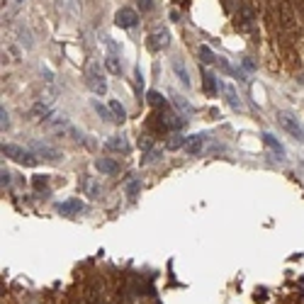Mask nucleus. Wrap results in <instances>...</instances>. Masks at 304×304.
I'll return each instance as SVG.
<instances>
[{
    "label": "nucleus",
    "instance_id": "obj_10",
    "mask_svg": "<svg viewBox=\"0 0 304 304\" xmlns=\"http://www.w3.org/2000/svg\"><path fill=\"white\" fill-rule=\"evenodd\" d=\"M202 144H205V134H195V136H187L183 149L187 153H200L202 151Z\"/></svg>",
    "mask_w": 304,
    "mask_h": 304
},
{
    "label": "nucleus",
    "instance_id": "obj_2",
    "mask_svg": "<svg viewBox=\"0 0 304 304\" xmlns=\"http://www.w3.org/2000/svg\"><path fill=\"white\" fill-rule=\"evenodd\" d=\"M278 124H280L287 134H292V139H297V142H302L304 139V129L299 127L297 117H292L290 112H278Z\"/></svg>",
    "mask_w": 304,
    "mask_h": 304
},
{
    "label": "nucleus",
    "instance_id": "obj_8",
    "mask_svg": "<svg viewBox=\"0 0 304 304\" xmlns=\"http://www.w3.org/2000/svg\"><path fill=\"white\" fill-rule=\"evenodd\" d=\"M95 168H98L102 175H115V173H120V163L112 161V158H98V161H95Z\"/></svg>",
    "mask_w": 304,
    "mask_h": 304
},
{
    "label": "nucleus",
    "instance_id": "obj_14",
    "mask_svg": "<svg viewBox=\"0 0 304 304\" xmlns=\"http://www.w3.org/2000/svg\"><path fill=\"white\" fill-rule=\"evenodd\" d=\"M107 146L109 151H129V146H127V142H124V136H112V139H107Z\"/></svg>",
    "mask_w": 304,
    "mask_h": 304
},
{
    "label": "nucleus",
    "instance_id": "obj_15",
    "mask_svg": "<svg viewBox=\"0 0 304 304\" xmlns=\"http://www.w3.org/2000/svg\"><path fill=\"white\" fill-rule=\"evenodd\" d=\"M109 109H112V117H115L117 124H122V122L127 120V112H124V107H122L117 100H112V102H109Z\"/></svg>",
    "mask_w": 304,
    "mask_h": 304
},
{
    "label": "nucleus",
    "instance_id": "obj_26",
    "mask_svg": "<svg viewBox=\"0 0 304 304\" xmlns=\"http://www.w3.org/2000/svg\"><path fill=\"white\" fill-rule=\"evenodd\" d=\"M127 190H129V195H134V192H136V190H139V183H131L129 187H127Z\"/></svg>",
    "mask_w": 304,
    "mask_h": 304
},
{
    "label": "nucleus",
    "instance_id": "obj_12",
    "mask_svg": "<svg viewBox=\"0 0 304 304\" xmlns=\"http://www.w3.org/2000/svg\"><path fill=\"white\" fill-rule=\"evenodd\" d=\"M202 88H205V93L207 95H217V90H219V80L209 71H205L202 73Z\"/></svg>",
    "mask_w": 304,
    "mask_h": 304
},
{
    "label": "nucleus",
    "instance_id": "obj_5",
    "mask_svg": "<svg viewBox=\"0 0 304 304\" xmlns=\"http://www.w3.org/2000/svg\"><path fill=\"white\" fill-rule=\"evenodd\" d=\"M32 151L37 153L39 158H44V161H51V163H56L59 158H61V151H59V149L49 146V144H42V142H34L32 144Z\"/></svg>",
    "mask_w": 304,
    "mask_h": 304
},
{
    "label": "nucleus",
    "instance_id": "obj_19",
    "mask_svg": "<svg viewBox=\"0 0 304 304\" xmlns=\"http://www.w3.org/2000/svg\"><path fill=\"white\" fill-rule=\"evenodd\" d=\"M222 88H224V93H227L229 105H231V107H234V109H241V100L236 98V93H234V88H231V86H222Z\"/></svg>",
    "mask_w": 304,
    "mask_h": 304
},
{
    "label": "nucleus",
    "instance_id": "obj_1",
    "mask_svg": "<svg viewBox=\"0 0 304 304\" xmlns=\"http://www.w3.org/2000/svg\"><path fill=\"white\" fill-rule=\"evenodd\" d=\"M3 156H8V158L22 163V165H37L34 153H30L27 149H22L17 144H3Z\"/></svg>",
    "mask_w": 304,
    "mask_h": 304
},
{
    "label": "nucleus",
    "instance_id": "obj_28",
    "mask_svg": "<svg viewBox=\"0 0 304 304\" xmlns=\"http://www.w3.org/2000/svg\"><path fill=\"white\" fill-rule=\"evenodd\" d=\"M171 17H173V22H180V15H178V10L171 12Z\"/></svg>",
    "mask_w": 304,
    "mask_h": 304
},
{
    "label": "nucleus",
    "instance_id": "obj_17",
    "mask_svg": "<svg viewBox=\"0 0 304 304\" xmlns=\"http://www.w3.org/2000/svg\"><path fill=\"white\" fill-rule=\"evenodd\" d=\"M197 56H200V61H202V64H214V61H217V56L212 54V49H209V46H200V49H197Z\"/></svg>",
    "mask_w": 304,
    "mask_h": 304
},
{
    "label": "nucleus",
    "instance_id": "obj_7",
    "mask_svg": "<svg viewBox=\"0 0 304 304\" xmlns=\"http://www.w3.org/2000/svg\"><path fill=\"white\" fill-rule=\"evenodd\" d=\"M149 127H151L156 134H165V131L171 129V124H168V117H165V115H158V112H153L151 117H149Z\"/></svg>",
    "mask_w": 304,
    "mask_h": 304
},
{
    "label": "nucleus",
    "instance_id": "obj_16",
    "mask_svg": "<svg viewBox=\"0 0 304 304\" xmlns=\"http://www.w3.org/2000/svg\"><path fill=\"white\" fill-rule=\"evenodd\" d=\"M90 105H93V109L98 112V115H100V117H102V120H112V122H115V117H112V109H109V107H105L102 102H98V100H93Z\"/></svg>",
    "mask_w": 304,
    "mask_h": 304
},
{
    "label": "nucleus",
    "instance_id": "obj_9",
    "mask_svg": "<svg viewBox=\"0 0 304 304\" xmlns=\"http://www.w3.org/2000/svg\"><path fill=\"white\" fill-rule=\"evenodd\" d=\"M263 144H265V146H268L272 153H278V158H285V146L278 142L272 134H268V131H265V134H263Z\"/></svg>",
    "mask_w": 304,
    "mask_h": 304
},
{
    "label": "nucleus",
    "instance_id": "obj_25",
    "mask_svg": "<svg viewBox=\"0 0 304 304\" xmlns=\"http://www.w3.org/2000/svg\"><path fill=\"white\" fill-rule=\"evenodd\" d=\"M0 117H3V129H8V127H10V120H8V112H5V107L0 109Z\"/></svg>",
    "mask_w": 304,
    "mask_h": 304
},
{
    "label": "nucleus",
    "instance_id": "obj_22",
    "mask_svg": "<svg viewBox=\"0 0 304 304\" xmlns=\"http://www.w3.org/2000/svg\"><path fill=\"white\" fill-rule=\"evenodd\" d=\"M214 64H217L219 68L224 71V73H234V68H231V66L227 64V59H222V56H217V61H214Z\"/></svg>",
    "mask_w": 304,
    "mask_h": 304
},
{
    "label": "nucleus",
    "instance_id": "obj_29",
    "mask_svg": "<svg viewBox=\"0 0 304 304\" xmlns=\"http://www.w3.org/2000/svg\"><path fill=\"white\" fill-rule=\"evenodd\" d=\"M299 15H302V17H304V0H302V3H299Z\"/></svg>",
    "mask_w": 304,
    "mask_h": 304
},
{
    "label": "nucleus",
    "instance_id": "obj_21",
    "mask_svg": "<svg viewBox=\"0 0 304 304\" xmlns=\"http://www.w3.org/2000/svg\"><path fill=\"white\" fill-rule=\"evenodd\" d=\"M105 66H107V71H112V73H122V66L115 56H107V59H105Z\"/></svg>",
    "mask_w": 304,
    "mask_h": 304
},
{
    "label": "nucleus",
    "instance_id": "obj_18",
    "mask_svg": "<svg viewBox=\"0 0 304 304\" xmlns=\"http://www.w3.org/2000/svg\"><path fill=\"white\" fill-rule=\"evenodd\" d=\"M173 71H175V76H178L180 80H183V86H185V88L190 86V78H187V71H185V66L180 64V61H173Z\"/></svg>",
    "mask_w": 304,
    "mask_h": 304
},
{
    "label": "nucleus",
    "instance_id": "obj_13",
    "mask_svg": "<svg viewBox=\"0 0 304 304\" xmlns=\"http://www.w3.org/2000/svg\"><path fill=\"white\" fill-rule=\"evenodd\" d=\"M146 98H149V105H153L156 109H165V107H168V100L163 98L161 93H156V90H151Z\"/></svg>",
    "mask_w": 304,
    "mask_h": 304
},
{
    "label": "nucleus",
    "instance_id": "obj_4",
    "mask_svg": "<svg viewBox=\"0 0 304 304\" xmlns=\"http://www.w3.org/2000/svg\"><path fill=\"white\" fill-rule=\"evenodd\" d=\"M136 22H139V15H136V10H131V8H122V10L115 12V24L122 27V30L136 27Z\"/></svg>",
    "mask_w": 304,
    "mask_h": 304
},
{
    "label": "nucleus",
    "instance_id": "obj_24",
    "mask_svg": "<svg viewBox=\"0 0 304 304\" xmlns=\"http://www.w3.org/2000/svg\"><path fill=\"white\" fill-rule=\"evenodd\" d=\"M10 173H8V171H5V168H3V171H0V183H3V187H5V185H10Z\"/></svg>",
    "mask_w": 304,
    "mask_h": 304
},
{
    "label": "nucleus",
    "instance_id": "obj_27",
    "mask_svg": "<svg viewBox=\"0 0 304 304\" xmlns=\"http://www.w3.org/2000/svg\"><path fill=\"white\" fill-rule=\"evenodd\" d=\"M243 66H246L248 71H253V61H251V59H243Z\"/></svg>",
    "mask_w": 304,
    "mask_h": 304
},
{
    "label": "nucleus",
    "instance_id": "obj_3",
    "mask_svg": "<svg viewBox=\"0 0 304 304\" xmlns=\"http://www.w3.org/2000/svg\"><path fill=\"white\" fill-rule=\"evenodd\" d=\"M86 83L95 95H105V93H107V83H105V78L100 76V71L95 66H90L86 71Z\"/></svg>",
    "mask_w": 304,
    "mask_h": 304
},
{
    "label": "nucleus",
    "instance_id": "obj_6",
    "mask_svg": "<svg viewBox=\"0 0 304 304\" xmlns=\"http://www.w3.org/2000/svg\"><path fill=\"white\" fill-rule=\"evenodd\" d=\"M146 46H149L151 51H161V49H165V46H168V32H165V30H161V32H153L151 37H149Z\"/></svg>",
    "mask_w": 304,
    "mask_h": 304
},
{
    "label": "nucleus",
    "instance_id": "obj_20",
    "mask_svg": "<svg viewBox=\"0 0 304 304\" xmlns=\"http://www.w3.org/2000/svg\"><path fill=\"white\" fill-rule=\"evenodd\" d=\"M32 185H34V190H39V192L49 190V175H34Z\"/></svg>",
    "mask_w": 304,
    "mask_h": 304
},
{
    "label": "nucleus",
    "instance_id": "obj_23",
    "mask_svg": "<svg viewBox=\"0 0 304 304\" xmlns=\"http://www.w3.org/2000/svg\"><path fill=\"white\" fill-rule=\"evenodd\" d=\"M136 3H139L142 12H151L153 10V0H136Z\"/></svg>",
    "mask_w": 304,
    "mask_h": 304
},
{
    "label": "nucleus",
    "instance_id": "obj_11",
    "mask_svg": "<svg viewBox=\"0 0 304 304\" xmlns=\"http://www.w3.org/2000/svg\"><path fill=\"white\" fill-rule=\"evenodd\" d=\"M86 205L80 202V200H68V202H61L59 205V212L61 214H78V212H83Z\"/></svg>",
    "mask_w": 304,
    "mask_h": 304
}]
</instances>
